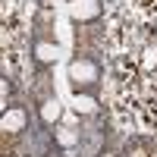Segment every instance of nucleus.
I'll return each instance as SVG.
<instances>
[{
	"label": "nucleus",
	"instance_id": "nucleus-10",
	"mask_svg": "<svg viewBox=\"0 0 157 157\" xmlns=\"http://www.w3.org/2000/svg\"><path fill=\"white\" fill-rule=\"evenodd\" d=\"M60 157H78V148H63Z\"/></svg>",
	"mask_w": 157,
	"mask_h": 157
},
{
	"label": "nucleus",
	"instance_id": "nucleus-5",
	"mask_svg": "<svg viewBox=\"0 0 157 157\" xmlns=\"http://www.w3.org/2000/svg\"><path fill=\"white\" fill-rule=\"evenodd\" d=\"M32 60L41 69L54 66V63H57V41H50V38H35V41H32Z\"/></svg>",
	"mask_w": 157,
	"mask_h": 157
},
{
	"label": "nucleus",
	"instance_id": "nucleus-9",
	"mask_svg": "<svg viewBox=\"0 0 157 157\" xmlns=\"http://www.w3.org/2000/svg\"><path fill=\"white\" fill-rule=\"evenodd\" d=\"M0 104H13V82L0 75Z\"/></svg>",
	"mask_w": 157,
	"mask_h": 157
},
{
	"label": "nucleus",
	"instance_id": "nucleus-3",
	"mask_svg": "<svg viewBox=\"0 0 157 157\" xmlns=\"http://www.w3.org/2000/svg\"><path fill=\"white\" fill-rule=\"evenodd\" d=\"M29 129V110L22 107V104H10V107L0 113V132L6 135H19Z\"/></svg>",
	"mask_w": 157,
	"mask_h": 157
},
{
	"label": "nucleus",
	"instance_id": "nucleus-2",
	"mask_svg": "<svg viewBox=\"0 0 157 157\" xmlns=\"http://www.w3.org/2000/svg\"><path fill=\"white\" fill-rule=\"evenodd\" d=\"M104 16V3L101 0H69V19L75 25H91Z\"/></svg>",
	"mask_w": 157,
	"mask_h": 157
},
{
	"label": "nucleus",
	"instance_id": "nucleus-6",
	"mask_svg": "<svg viewBox=\"0 0 157 157\" xmlns=\"http://www.w3.org/2000/svg\"><path fill=\"white\" fill-rule=\"evenodd\" d=\"M72 104H75V113L78 116H94L101 101H98L94 91H72Z\"/></svg>",
	"mask_w": 157,
	"mask_h": 157
},
{
	"label": "nucleus",
	"instance_id": "nucleus-4",
	"mask_svg": "<svg viewBox=\"0 0 157 157\" xmlns=\"http://www.w3.org/2000/svg\"><path fill=\"white\" fill-rule=\"evenodd\" d=\"M38 120H41L44 129H57L63 120V104L57 101V94H47L38 101Z\"/></svg>",
	"mask_w": 157,
	"mask_h": 157
},
{
	"label": "nucleus",
	"instance_id": "nucleus-1",
	"mask_svg": "<svg viewBox=\"0 0 157 157\" xmlns=\"http://www.w3.org/2000/svg\"><path fill=\"white\" fill-rule=\"evenodd\" d=\"M66 75L72 82V91H94L101 82V63L91 57H72L66 66Z\"/></svg>",
	"mask_w": 157,
	"mask_h": 157
},
{
	"label": "nucleus",
	"instance_id": "nucleus-8",
	"mask_svg": "<svg viewBox=\"0 0 157 157\" xmlns=\"http://www.w3.org/2000/svg\"><path fill=\"white\" fill-rule=\"evenodd\" d=\"M151 154V148H148V141H141V138H132L126 145V154L123 157H148Z\"/></svg>",
	"mask_w": 157,
	"mask_h": 157
},
{
	"label": "nucleus",
	"instance_id": "nucleus-7",
	"mask_svg": "<svg viewBox=\"0 0 157 157\" xmlns=\"http://www.w3.org/2000/svg\"><path fill=\"white\" fill-rule=\"evenodd\" d=\"M54 141H57L60 148H75V145H78V129L57 126V132H54Z\"/></svg>",
	"mask_w": 157,
	"mask_h": 157
}]
</instances>
